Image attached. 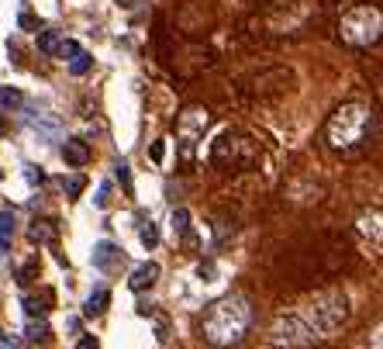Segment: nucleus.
<instances>
[{
  "instance_id": "nucleus-1",
  "label": "nucleus",
  "mask_w": 383,
  "mask_h": 349,
  "mask_svg": "<svg viewBox=\"0 0 383 349\" xmlns=\"http://www.w3.org/2000/svg\"><path fill=\"white\" fill-rule=\"evenodd\" d=\"M252 325V304L242 294H228L221 301H214L201 318V336H204L207 346L214 349H231L245 339Z\"/></svg>"
},
{
  "instance_id": "nucleus-2",
  "label": "nucleus",
  "mask_w": 383,
  "mask_h": 349,
  "mask_svg": "<svg viewBox=\"0 0 383 349\" xmlns=\"http://www.w3.org/2000/svg\"><path fill=\"white\" fill-rule=\"evenodd\" d=\"M373 135V111L366 104H342L338 111H332L328 125H325V138L335 153L342 156H353L362 153V145L370 142Z\"/></svg>"
},
{
  "instance_id": "nucleus-3",
  "label": "nucleus",
  "mask_w": 383,
  "mask_h": 349,
  "mask_svg": "<svg viewBox=\"0 0 383 349\" xmlns=\"http://www.w3.org/2000/svg\"><path fill=\"white\" fill-rule=\"evenodd\" d=\"M301 318L311 325L314 336H335L349 318V297L342 291H321V294H314L307 301Z\"/></svg>"
},
{
  "instance_id": "nucleus-4",
  "label": "nucleus",
  "mask_w": 383,
  "mask_h": 349,
  "mask_svg": "<svg viewBox=\"0 0 383 349\" xmlns=\"http://www.w3.org/2000/svg\"><path fill=\"white\" fill-rule=\"evenodd\" d=\"M380 31H383V18H380V11L370 7V4H359V7H353V11H345L342 21H338L342 42L359 45V49L373 45V42L380 38Z\"/></svg>"
},
{
  "instance_id": "nucleus-5",
  "label": "nucleus",
  "mask_w": 383,
  "mask_h": 349,
  "mask_svg": "<svg viewBox=\"0 0 383 349\" xmlns=\"http://www.w3.org/2000/svg\"><path fill=\"white\" fill-rule=\"evenodd\" d=\"M318 336L311 332V325L301 315H280L277 322L270 325V343L273 346H311Z\"/></svg>"
},
{
  "instance_id": "nucleus-6",
  "label": "nucleus",
  "mask_w": 383,
  "mask_h": 349,
  "mask_svg": "<svg viewBox=\"0 0 383 349\" xmlns=\"http://www.w3.org/2000/svg\"><path fill=\"white\" fill-rule=\"evenodd\" d=\"M204 125H207V114L201 108H187L179 114V138H183V153H190L194 149V142L204 135Z\"/></svg>"
},
{
  "instance_id": "nucleus-7",
  "label": "nucleus",
  "mask_w": 383,
  "mask_h": 349,
  "mask_svg": "<svg viewBox=\"0 0 383 349\" xmlns=\"http://www.w3.org/2000/svg\"><path fill=\"white\" fill-rule=\"evenodd\" d=\"M90 260H94V267H97V270H114V267H121V263H125V253H121L114 242H97Z\"/></svg>"
},
{
  "instance_id": "nucleus-8",
  "label": "nucleus",
  "mask_w": 383,
  "mask_h": 349,
  "mask_svg": "<svg viewBox=\"0 0 383 349\" xmlns=\"http://www.w3.org/2000/svg\"><path fill=\"white\" fill-rule=\"evenodd\" d=\"M155 280H159V263H142V267H135V273L128 277V287L135 291V294H142V291H149Z\"/></svg>"
},
{
  "instance_id": "nucleus-9",
  "label": "nucleus",
  "mask_w": 383,
  "mask_h": 349,
  "mask_svg": "<svg viewBox=\"0 0 383 349\" xmlns=\"http://www.w3.org/2000/svg\"><path fill=\"white\" fill-rule=\"evenodd\" d=\"M28 125L42 135V142H52V138L59 135V121H55L52 114H45V111H38V114L31 111V114H28Z\"/></svg>"
},
{
  "instance_id": "nucleus-10",
  "label": "nucleus",
  "mask_w": 383,
  "mask_h": 349,
  "mask_svg": "<svg viewBox=\"0 0 383 349\" xmlns=\"http://www.w3.org/2000/svg\"><path fill=\"white\" fill-rule=\"evenodd\" d=\"M62 156H66L70 166H87L90 162V145L83 138H66L62 142Z\"/></svg>"
},
{
  "instance_id": "nucleus-11",
  "label": "nucleus",
  "mask_w": 383,
  "mask_h": 349,
  "mask_svg": "<svg viewBox=\"0 0 383 349\" xmlns=\"http://www.w3.org/2000/svg\"><path fill=\"white\" fill-rule=\"evenodd\" d=\"M359 232H362V236H370V239H373V245H380V239H383L380 208H366V211L359 215Z\"/></svg>"
},
{
  "instance_id": "nucleus-12",
  "label": "nucleus",
  "mask_w": 383,
  "mask_h": 349,
  "mask_svg": "<svg viewBox=\"0 0 383 349\" xmlns=\"http://www.w3.org/2000/svg\"><path fill=\"white\" fill-rule=\"evenodd\" d=\"M28 239L31 242H52L55 239V221H49V218H35V225L28 228Z\"/></svg>"
},
{
  "instance_id": "nucleus-13",
  "label": "nucleus",
  "mask_w": 383,
  "mask_h": 349,
  "mask_svg": "<svg viewBox=\"0 0 383 349\" xmlns=\"http://www.w3.org/2000/svg\"><path fill=\"white\" fill-rule=\"evenodd\" d=\"M107 304H111V294L107 291H94V294L87 297V304H83V315L87 318H101L104 311H107Z\"/></svg>"
},
{
  "instance_id": "nucleus-14",
  "label": "nucleus",
  "mask_w": 383,
  "mask_h": 349,
  "mask_svg": "<svg viewBox=\"0 0 383 349\" xmlns=\"http://www.w3.org/2000/svg\"><path fill=\"white\" fill-rule=\"evenodd\" d=\"M59 45H62V35H59L55 28H45V31L38 35V49L45 55H59Z\"/></svg>"
},
{
  "instance_id": "nucleus-15",
  "label": "nucleus",
  "mask_w": 383,
  "mask_h": 349,
  "mask_svg": "<svg viewBox=\"0 0 383 349\" xmlns=\"http://www.w3.org/2000/svg\"><path fill=\"white\" fill-rule=\"evenodd\" d=\"M14 236V211H0V256H4V245Z\"/></svg>"
},
{
  "instance_id": "nucleus-16",
  "label": "nucleus",
  "mask_w": 383,
  "mask_h": 349,
  "mask_svg": "<svg viewBox=\"0 0 383 349\" xmlns=\"http://www.w3.org/2000/svg\"><path fill=\"white\" fill-rule=\"evenodd\" d=\"M173 232L183 236V239L190 236V211H187V208H177V211H173Z\"/></svg>"
},
{
  "instance_id": "nucleus-17",
  "label": "nucleus",
  "mask_w": 383,
  "mask_h": 349,
  "mask_svg": "<svg viewBox=\"0 0 383 349\" xmlns=\"http://www.w3.org/2000/svg\"><path fill=\"white\" fill-rule=\"evenodd\" d=\"M87 187V177L83 173H73V177H62V190L70 194V197H79V190Z\"/></svg>"
},
{
  "instance_id": "nucleus-18",
  "label": "nucleus",
  "mask_w": 383,
  "mask_h": 349,
  "mask_svg": "<svg viewBox=\"0 0 383 349\" xmlns=\"http://www.w3.org/2000/svg\"><path fill=\"white\" fill-rule=\"evenodd\" d=\"M90 62H94V59H90V55L79 49V52L73 55V59H70V73H73V77H83V73L90 70Z\"/></svg>"
},
{
  "instance_id": "nucleus-19",
  "label": "nucleus",
  "mask_w": 383,
  "mask_h": 349,
  "mask_svg": "<svg viewBox=\"0 0 383 349\" xmlns=\"http://www.w3.org/2000/svg\"><path fill=\"white\" fill-rule=\"evenodd\" d=\"M45 301H49V297H45ZM45 301H38V297H25V315L28 318H42V315L49 311Z\"/></svg>"
},
{
  "instance_id": "nucleus-20",
  "label": "nucleus",
  "mask_w": 383,
  "mask_h": 349,
  "mask_svg": "<svg viewBox=\"0 0 383 349\" xmlns=\"http://www.w3.org/2000/svg\"><path fill=\"white\" fill-rule=\"evenodd\" d=\"M138 239H142V245H145V249H155V245H159V228H155V221H149V225H142Z\"/></svg>"
},
{
  "instance_id": "nucleus-21",
  "label": "nucleus",
  "mask_w": 383,
  "mask_h": 349,
  "mask_svg": "<svg viewBox=\"0 0 383 349\" xmlns=\"http://www.w3.org/2000/svg\"><path fill=\"white\" fill-rule=\"evenodd\" d=\"M0 104H4V108H21V104H25V97H21V90L4 87V90H0Z\"/></svg>"
},
{
  "instance_id": "nucleus-22",
  "label": "nucleus",
  "mask_w": 383,
  "mask_h": 349,
  "mask_svg": "<svg viewBox=\"0 0 383 349\" xmlns=\"http://www.w3.org/2000/svg\"><path fill=\"white\" fill-rule=\"evenodd\" d=\"M49 339H52V328L45 322H38V325L28 328V343H49Z\"/></svg>"
},
{
  "instance_id": "nucleus-23",
  "label": "nucleus",
  "mask_w": 383,
  "mask_h": 349,
  "mask_svg": "<svg viewBox=\"0 0 383 349\" xmlns=\"http://www.w3.org/2000/svg\"><path fill=\"white\" fill-rule=\"evenodd\" d=\"M114 173H118V180L125 184V190H131V170H128V162H125V160L114 166Z\"/></svg>"
},
{
  "instance_id": "nucleus-24",
  "label": "nucleus",
  "mask_w": 383,
  "mask_h": 349,
  "mask_svg": "<svg viewBox=\"0 0 383 349\" xmlns=\"http://www.w3.org/2000/svg\"><path fill=\"white\" fill-rule=\"evenodd\" d=\"M35 273H38V263H35V260H28L25 267H21V277H18V280H21V284H31V280H35Z\"/></svg>"
},
{
  "instance_id": "nucleus-25",
  "label": "nucleus",
  "mask_w": 383,
  "mask_h": 349,
  "mask_svg": "<svg viewBox=\"0 0 383 349\" xmlns=\"http://www.w3.org/2000/svg\"><path fill=\"white\" fill-rule=\"evenodd\" d=\"M25 177H28V184H31V187H35V184H42V170H38V166H31V162L25 166Z\"/></svg>"
},
{
  "instance_id": "nucleus-26",
  "label": "nucleus",
  "mask_w": 383,
  "mask_h": 349,
  "mask_svg": "<svg viewBox=\"0 0 383 349\" xmlns=\"http://www.w3.org/2000/svg\"><path fill=\"white\" fill-rule=\"evenodd\" d=\"M111 204V184H101V190H97V208H107Z\"/></svg>"
},
{
  "instance_id": "nucleus-27",
  "label": "nucleus",
  "mask_w": 383,
  "mask_h": 349,
  "mask_svg": "<svg viewBox=\"0 0 383 349\" xmlns=\"http://www.w3.org/2000/svg\"><path fill=\"white\" fill-rule=\"evenodd\" d=\"M197 273H201V280H214V277H211V273H214V263H201Z\"/></svg>"
},
{
  "instance_id": "nucleus-28",
  "label": "nucleus",
  "mask_w": 383,
  "mask_h": 349,
  "mask_svg": "<svg viewBox=\"0 0 383 349\" xmlns=\"http://www.w3.org/2000/svg\"><path fill=\"white\" fill-rule=\"evenodd\" d=\"M77 349H101V346H97V339H94V336H87V339H79Z\"/></svg>"
},
{
  "instance_id": "nucleus-29",
  "label": "nucleus",
  "mask_w": 383,
  "mask_h": 349,
  "mask_svg": "<svg viewBox=\"0 0 383 349\" xmlns=\"http://www.w3.org/2000/svg\"><path fill=\"white\" fill-rule=\"evenodd\" d=\"M162 153H166V145H162V142H155V145H152V160L159 162V160H162Z\"/></svg>"
},
{
  "instance_id": "nucleus-30",
  "label": "nucleus",
  "mask_w": 383,
  "mask_h": 349,
  "mask_svg": "<svg viewBox=\"0 0 383 349\" xmlns=\"http://www.w3.org/2000/svg\"><path fill=\"white\" fill-rule=\"evenodd\" d=\"M0 349H18V343L11 336H0Z\"/></svg>"
}]
</instances>
